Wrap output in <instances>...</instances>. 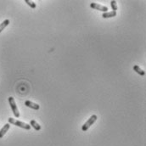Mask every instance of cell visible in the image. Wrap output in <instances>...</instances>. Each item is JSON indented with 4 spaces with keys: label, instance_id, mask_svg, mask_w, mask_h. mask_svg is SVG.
I'll list each match as a JSON object with an SVG mask.
<instances>
[{
    "label": "cell",
    "instance_id": "obj_1",
    "mask_svg": "<svg viewBox=\"0 0 146 146\" xmlns=\"http://www.w3.org/2000/svg\"><path fill=\"white\" fill-rule=\"evenodd\" d=\"M8 121H9V124L17 126V127H21V128H24V129H27V130H30V128H31V126H30L29 124L25 123V122H23V121H20L15 120V119H14V118L9 117V118L8 119Z\"/></svg>",
    "mask_w": 146,
    "mask_h": 146
},
{
    "label": "cell",
    "instance_id": "obj_2",
    "mask_svg": "<svg viewBox=\"0 0 146 146\" xmlns=\"http://www.w3.org/2000/svg\"><path fill=\"white\" fill-rule=\"evenodd\" d=\"M97 119H98V116L96 115H91L90 117H89V119L84 123V125H82V130L83 131V132H86L96 121H97Z\"/></svg>",
    "mask_w": 146,
    "mask_h": 146
},
{
    "label": "cell",
    "instance_id": "obj_3",
    "mask_svg": "<svg viewBox=\"0 0 146 146\" xmlns=\"http://www.w3.org/2000/svg\"><path fill=\"white\" fill-rule=\"evenodd\" d=\"M9 106L12 109V111L15 115V117H20V112L18 110V108H17V106H16V103L15 101V99L13 97H9Z\"/></svg>",
    "mask_w": 146,
    "mask_h": 146
},
{
    "label": "cell",
    "instance_id": "obj_4",
    "mask_svg": "<svg viewBox=\"0 0 146 146\" xmlns=\"http://www.w3.org/2000/svg\"><path fill=\"white\" fill-rule=\"evenodd\" d=\"M90 7L92 9H97V10L102 11L104 13L108 12V7L101 5V4H99V3H90Z\"/></svg>",
    "mask_w": 146,
    "mask_h": 146
},
{
    "label": "cell",
    "instance_id": "obj_5",
    "mask_svg": "<svg viewBox=\"0 0 146 146\" xmlns=\"http://www.w3.org/2000/svg\"><path fill=\"white\" fill-rule=\"evenodd\" d=\"M25 106H27V107H29V108L36 110H39V108H40L39 105H37V104L34 103V102H32V101H30V100H27V101L25 102Z\"/></svg>",
    "mask_w": 146,
    "mask_h": 146
},
{
    "label": "cell",
    "instance_id": "obj_6",
    "mask_svg": "<svg viewBox=\"0 0 146 146\" xmlns=\"http://www.w3.org/2000/svg\"><path fill=\"white\" fill-rule=\"evenodd\" d=\"M9 127H10V124L9 123H6L2 128H1V130H0V139H2L4 135H5V133L8 132V130L9 129Z\"/></svg>",
    "mask_w": 146,
    "mask_h": 146
},
{
    "label": "cell",
    "instance_id": "obj_7",
    "mask_svg": "<svg viewBox=\"0 0 146 146\" xmlns=\"http://www.w3.org/2000/svg\"><path fill=\"white\" fill-rule=\"evenodd\" d=\"M116 16V11H110V12H106L102 14V17L104 19H107V18H112Z\"/></svg>",
    "mask_w": 146,
    "mask_h": 146
},
{
    "label": "cell",
    "instance_id": "obj_8",
    "mask_svg": "<svg viewBox=\"0 0 146 146\" xmlns=\"http://www.w3.org/2000/svg\"><path fill=\"white\" fill-rule=\"evenodd\" d=\"M30 126H32L35 130L36 131H40L41 130V126L36 122L35 120H32L31 122H30Z\"/></svg>",
    "mask_w": 146,
    "mask_h": 146
},
{
    "label": "cell",
    "instance_id": "obj_9",
    "mask_svg": "<svg viewBox=\"0 0 146 146\" xmlns=\"http://www.w3.org/2000/svg\"><path fill=\"white\" fill-rule=\"evenodd\" d=\"M9 24V19H6L5 21H3L1 24H0V33L3 32V30L5 29V27Z\"/></svg>",
    "mask_w": 146,
    "mask_h": 146
},
{
    "label": "cell",
    "instance_id": "obj_10",
    "mask_svg": "<svg viewBox=\"0 0 146 146\" xmlns=\"http://www.w3.org/2000/svg\"><path fill=\"white\" fill-rule=\"evenodd\" d=\"M133 70H134L137 73H139L140 76H145V71H143L139 66H133Z\"/></svg>",
    "mask_w": 146,
    "mask_h": 146
},
{
    "label": "cell",
    "instance_id": "obj_11",
    "mask_svg": "<svg viewBox=\"0 0 146 146\" xmlns=\"http://www.w3.org/2000/svg\"><path fill=\"white\" fill-rule=\"evenodd\" d=\"M25 3H27V5H29L32 9H36V3H34L33 1H30V0H26Z\"/></svg>",
    "mask_w": 146,
    "mask_h": 146
},
{
    "label": "cell",
    "instance_id": "obj_12",
    "mask_svg": "<svg viewBox=\"0 0 146 146\" xmlns=\"http://www.w3.org/2000/svg\"><path fill=\"white\" fill-rule=\"evenodd\" d=\"M110 5H111V8H112V9H113V11H116V10L118 9L116 1H115V0L110 1Z\"/></svg>",
    "mask_w": 146,
    "mask_h": 146
}]
</instances>
